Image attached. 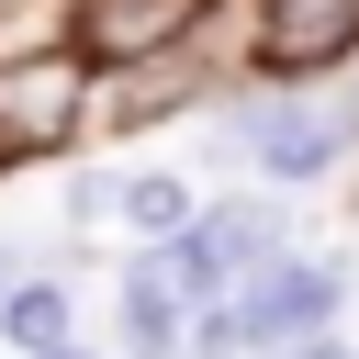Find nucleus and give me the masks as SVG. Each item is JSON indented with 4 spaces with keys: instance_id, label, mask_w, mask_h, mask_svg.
<instances>
[{
    "instance_id": "1",
    "label": "nucleus",
    "mask_w": 359,
    "mask_h": 359,
    "mask_svg": "<svg viewBox=\"0 0 359 359\" xmlns=\"http://www.w3.org/2000/svg\"><path fill=\"white\" fill-rule=\"evenodd\" d=\"M90 112H101V56H90L79 34L45 45V56H0V168L79 146Z\"/></svg>"
},
{
    "instance_id": "2",
    "label": "nucleus",
    "mask_w": 359,
    "mask_h": 359,
    "mask_svg": "<svg viewBox=\"0 0 359 359\" xmlns=\"http://www.w3.org/2000/svg\"><path fill=\"white\" fill-rule=\"evenodd\" d=\"M269 258H292V213H280V202H258V191H224V202H202V213L168 236V269H180L191 314H202V303H224V292H247Z\"/></svg>"
},
{
    "instance_id": "3",
    "label": "nucleus",
    "mask_w": 359,
    "mask_h": 359,
    "mask_svg": "<svg viewBox=\"0 0 359 359\" xmlns=\"http://www.w3.org/2000/svg\"><path fill=\"white\" fill-rule=\"evenodd\" d=\"M359 56V0H258V67L269 79H314Z\"/></svg>"
},
{
    "instance_id": "4",
    "label": "nucleus",
    "mask_w": 359,
    "mask_h": 359,
    "mask_svg": "<svg viewBox=\"0 0 359 359\" xmlns=\"http://www.w3.org/2000/svg\"><path fill=\"white\" fill-rule=\"evenodd\" d=\"M112 337H123V359H180L191 292H180L168 247H135V258H123V280H112Z\"/></svg>"
},
{
    "instance_id": "5",
    "label": "nucleus",
    "mask_w": 359,
    "mask_h": 359,
    "mask_svg": "<svg viewBox=\"0 0 359 359\" xmlns=\"http://www.w3.org/2000/svg\"><path fill=\"white\" fill-rule=\"evenodd\" d=\"M191 213H202V191H191L180 168H112V180H101V224H123L135 247H168Z\"/></svg>"
},
{
    "instance_id": "6",
    "label": "nucleus",
    "mask_w": 359,
    "mask_h": 359,
    "mask_svg": "<svg viewBox=\"0 0 359 359\" xmlns=\"http://www.w3.org/2000/svg\"><path fill=\"white\" fill-rule=\"evenodd\" d=\"M0 337H11V359H45V348H67V337H79V292H67L56 269H34V280L0 303Z\"/></svg>"
},
{
    "instance_id": "7",
    "label": "nucleus",
    "mask_w": 359,
    "mask_h": 359,
    "mask_svg": "<svg viewBox=\"0 0 359 359\" xmlns=\"http://www.w3.org/2000/svg\"><path fill=\"white\" fill-rule=\"evenodd\" d=\"M34 269H56V258H45V236H22V224H0V303H11V292H22Z\"/></svg>"
},
{
    "instance_id": "8",
    "label": "nucleus",
    "mask_w": 359,
    "mask_h": 359,
    "mask_svg": "<svg viewBox=\"0 0 359 359\" xmlns=\"http://www.w3.org/2000/svg\"><path fill=\"white\" fill-rule=\"evenodd\" d=\"M280 359H359V348H348V337L325 325V337H303V348H280Z\"/></svg>"
},
{
    "instance_id": "9",
    "label": "nucleus",
    "mask_w": 359,
    "mask_h": 359,
    "mask_svg": "<svg viewBox=\"0 0 359 359\" xmlns=\"http://www.w3.org/2000/svg\"><path fill=\"white\" fill-rule=\"evenodd\" d=\"M45 359H112V348H90V337H67V348H45Z\"/></svg>"
}]
</instances>
